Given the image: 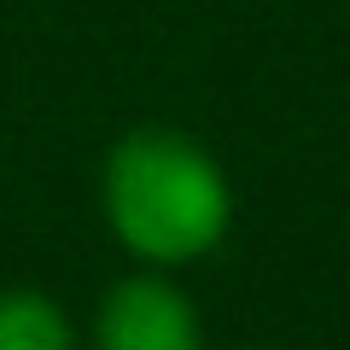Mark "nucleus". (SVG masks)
Masks as SVG:
<instances>
[{
  "instance_id": "nucleus-3",
  "label": "nucleus",
  "mask_w": 350,
  "mask_h": 350,
  "mask_svg": "<svg viewBox=\"0 0 350 350\" xmlns=\"http://www.w3.org/2000/svg\"><path fill=\"white\" fill-rule=\"evenodd\" d=\"M0 350H76L70 315L36 286L0 292Z\"/></svg>"
},
{
  "instance_id": "nucleus-2",
  "label": "nucleus",
  "mask_w": 350,
  "mask_h": 350,
  "mask_svg": "<svg viewBox=\"0 0 350 350\" xmlns=\"http://www.w3.org/2000/svg\"><path fill=\"white\" fill-rule=\"evenodd\" d=\"M199 310L170 275H123L94 310V350H199Z\"/></svg>"
},
{
  "instance_id": "nucleus-1",
  "label": "nucleus",
  "mask_w": 350,
  "mask_h": 350,
  "mask_svg": "<svg viewBox=\"0 0 350 350\" xmlns=\"http://www.w3.org/2000/svg\"><path fill=\"white\" fill-rule=\"evenodd\" d=\"M105 228L146 269H181L211 257L234 222L228 170L181 129H129L100 170Z\"/></svg>"
}]
</instances>
